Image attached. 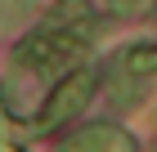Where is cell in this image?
I'll list each match as a JSON object with an SVG mask.
<instances>
[{
    "mask_svg": "<svg viewBox=\"0 0 157 152\" xmlns=\"http://www.w3.org/2000/svg\"><path fill=\"white\" fill-rule=\"evenodd\" d=\"M90 90H94V76H90V72H72L67 81H59V90H49L45 107H40V125L54 130V125H63V121H72L76 112H81V103L90 98Z\"/></svg>",
    "mask_w": 157,
    "mask_h": 152,
    "instance_id": "obj_1",
    "label": "cell"
},
{
    "mask_svg": "<svg viewBox=\"0 0 157 152\" xmlns=\"http://www.w3.org/2000/svg\"><path fill=\"white\" fill-rule=\"evenodd\" d=\"M63 152H135V148L112 125H90V130H81V134H72L63 143Z\"/></svg>",
    "mask_w": 157,
    "mask_h": 152,
    "instance_id": "obj_2",
    "label": "cell"
},
{
    "mask_svg": "<svg viewBox=\"0 0 157 152\" xmlns=\"http://www.w3.org/2000/svg\"><path fill=\"white\" fill-rule=\"evenodd\" d=\"M153 67H157V49L139 45V49L126 54V72H130V76H144V72H153Z\"/></svg>",
    "mask_w": 157,
    "mask_h": 152,
    "instance_id": "obj_3",
    "label": "cell"
},
{
    "mask_svg": "<svg viewBox=\"0 0 157 152\" xmlns=\"http://www.w3.org/2000/svg\"><path fill=\"white\" fill-rule=\"evenodd\" d=\"M135 5H139V0H112V9H117V13H135Z\"/></svg>",
    "mask_w": 157,
    "mask_h": 152,
    "instance_id": "obj_4",
    "label": "cell"
}]
</instances>
